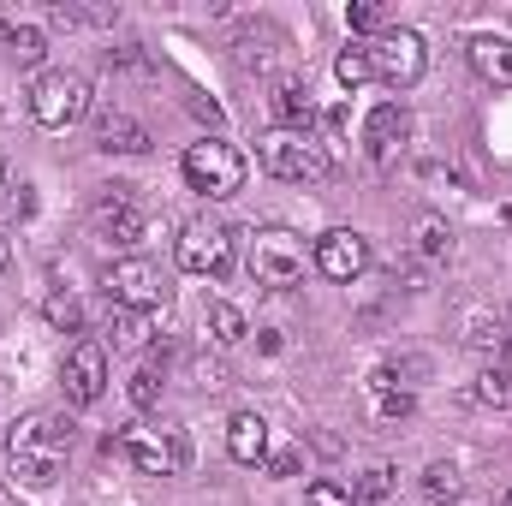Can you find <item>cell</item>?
Wrapping results in <instances>:
<instances>
[{
    "instance_id": "obj_21",
    "label": "cell",
    "mask_w": 512,
    "mask_h": 506,
    "mask_svg": "<svg viewBox=\"0 0 512 506\" xmlns=\"http://www.w3.org/2000/svg\"><path fill=\"white\" fill-rule=\"evenodd\" d=\"M417 251L429 256V262H447V256H453V233H447V221L423 215V221H417Z\"/></svg>"
},
{
    "instance_id": "obj_29",
    "label": "cell",
    "mask_w": 512,
    "mask_h": 506,
    "mask_svg": "<svg viewBox=\"0 0 512 506\" xmlns=\"http://www.w3.org/2000/svg\"><path fill=\"white\" fill-rule=\"evenodd\" d=\"M387 489H393V471H387V465H376V471H364V483L352 489V501H382Z\"/></svg>"
},
{
    "instance_id": "obj_28",
    "label": "cell",
    "mask_w": 512,
    "mask_h": 506,
    "mask_svg": "<svg viewBox=\"0 0 512 506\" xmlns=\"http://www.w3.org/2000/svg\"><path fill=\"white\" fill-rule=\"evenodd\" d=\"M477 393H483L489 405H507L512 399V376L507 370H483V376H477Z\"/></svg>"
},
{
    "instance_id": "obj_8",
    "label": "cell",
    "mask_w": 512,
    "mask_h": 506,
    "mask_svg": "<svg viewBox=\"0 0 512 506\" xmlns=\"http://www.w3.org/2000/svg\"><path fill=\"white\" fill-rule=\"evenodd\" d=\"M251 274L262 286H274V292L298 286L304 280V239L286 233V227H262L251 239Z\"/></svg>"
},
{
    "instance_id": "obj_34",
    "label": "cell",
    "mask_w": 512,
    "mask_h": 506,
    "mask_svg": "<svg viewBox=\"0 0 512 506\" xmlns=\"http://www.w3.org/2000/svg\"><path fill=\"white\" fill-rule=\"evenodd\" d=\"M0 179H6V161H0Z\"/></svg>"
},
{
    "instance_id": "obj_27",
    "label": "cell",
    "mask_w": 512,
    "mask_h": 506,
    "mask_svg": "<svg viewBox=\"0 0 512 506\" xmlns=\"http://www.w3.org/2000/svg\"><path fill=\"white\" fill-rule=\"evenodd\" d=\"M155 399H161V376H155L149 364H143V370H131V405H137V411H149Z\"/></svg>"
},
{
    "instance_id": "obj_16",
    "label": "cell",
    "mask_w": 512,
    "mask_h": 506,
    "mask_svg": "<svg viewBox=\"0 0 512 506\" xmlns=\"http://www.w3.org/2000/svg\"><path fill=\"white\" fill-rule=\"evenodd\" d=\"M471 72L489 78V84H501V90H512V42L507 36H477L471 42Z\"/></svg>"
},
{
    "instance_id": "obj_1",
    "label": "cell",
    "mask_w": 512,
    "mask_h": 506,
    "mask_svg": "<svg viewBox=\"0 0 512 506\" xmlns=\"http://www.w3.org/2000/svg\"><path fill=\"white\" fill-rule=\"evenodd\" d=\"M66 453H72V423H66L60 411H24V417L6 429V459H12V471H18L30 489H48V483L60 477Z\"/></svg>"
},
{
    "instance_id": "obj_22",
    "label": "cell",
    "mask_w": 512,
    "mask_h": 506,
    "mask_svg": "<svg viewBox=\"0 0 512 506\" xmlns=\"http://www.w3.org/2000/svg\"><path fill=\"white\" fill-rule=\"evenodd\" d=\"M209 334H215L221 346H239V340H245V310H239V304H209Z\"/></svg>"
},
{
    "instance_id": "obj_26",
    "label": "cell",
    "mask_w": 512,
    "mask_h": 506,
    "mask_svg": "<svg viewBox=\"0 0 512 506\" xmlns=\"http://www.w3.org/2000/svg\"><path fill=\"white\" fill-rule=\"evenodd\" d=\"M346 24H352L358 36H382V30H387V12L376 6V0H364V6H352V12H346Z\"/></svg>"
},
{
    "instance_id": "obj_30",
    "label": "cell",
    "mask_w": 512,
    "mask_h": 506,
    "mask_svg": "<svg viewBox=\"0 0 512 506\" xmlns=\"http://www.w3.org/2000/svg\"><path fill=\"white\" fill-rule=\"evenodd\" d=\"M114 340H120V346H143V340H149L137 310H114Z\"/></svg>"
},
{
    "instance_id": "obj_11",
    "label": "cell",
    "mask_w": 512,
    "mask_h": 506,
    "mask_svg": "<svg viewBox=\"0 0 512 506\" xmlns=\"http://www.w3.org/2000/svg\"><path fill=\"white\" fill-rule=\"evenodd\" d=\"M96 233H102L108 245H137V239L149 233V215L137 209L131 185H108V191L96 197Z\"/></svg>"
},
{
    "instance_id": "obj_14",
    "label": "cell",
    "mask_w": 512,
    "mask_h": 506,
    "mask_svg": "<svg viewBox=\"0 0 512 506\" xmlns=\"http://www.w3.org/2000/svg\"><path fill=\"white\" fill-rule=\"evenodd\" d=\"M227 453H233L239 465H268V423H262L256 411H239V417L227 423Z\"/></svg>"
},
{
    "instance_id": "obj_3",
    "label": "cell",
    "mask_w": 512,
    "mask_h": 506,
    "mask_svg": "<svg viewBox=\"0 0 512 506\" xmlns=\"http://www.w3.org/2000/svg\"><path fill=\"white\" fill-rule=\"evenodd\" d=\"M90 114V78L78 72H42L30 84V120L42 131H66Z\"/></svg>"
},
{
    "instance_id": "obj_10",
    "label": "cell",
    "mask_w": 512,
    "mask_h": 506,
    "mask_svg": "<svg viewBox=\"0 0 512 506\" xmlns=\"http://www.w3.org/2000/svg\"><path fill=\"white\" fill-rule=\"evenodd\" d=\"M60 387H66L72 405H96L102 387H108V352H102L96 340H78V346L66 352V364H60Z\"/></svg>"
},
{
    "instance_id": "obj_20",
    "label": "cell",
    "mask_w": 512,
    "mask_h": 506,
    "mask_svg": "<svg viewBox=\"0 0 512 506\" xmlns=\"http://www.w3.org/2000/svg\"><path fill=\"white\" fill-rule=\"evenodd\" d=\"M42 316H48V328H60V334H78V328H84V304H78L72 292H48V298H42Z\"/></svg>"
},
{
    "instance_id": "obj_31",
    "label": "cell",
    "mask_w": 512,
    "mask_h": 506,
    "mask_svg": "<svg viewBox=\"0 0 512 506\" xmlns=\"http://www.w3.org/2000/svg\"><path fill=\"white\" fill-rule=\"evenodd\" d=\"M471 346H477V352H501V346H507V334H501V328H489V322H477V328H471Z\"/></svg>"
},
{
    "instance_id": "obj_25",
    "label": "cell",
    "mask_w": 512,
    "mask_h": 506,
    "mask_svg": "<svg viewBox=\"0 0 512 506\" xmlns=\"http://www.w3.org/2000/svg\"><path fill=\"white\" fill-rule=\"evenodd\" d=\"M304 506H358V501H352V489H346V483H334V477H316V483L304 489Z\"/></svg>"
},
{
    "instance_id": "obj_12",
    "label": "cell",
    "mask_w": 512,
    "mask_h": 506,
    "mask_svg": "<svg viewBox=\"0 0 512 506\" xmlns=\"http://www.w3.org/2000/svg\"><path fill=\"white\" fill-rule=\"evenodd\" d=\"M310 262H316L328 280H340V286H346V280H358V274L370 268V239H364V233H352V227H334V233H322V239H316V256H310Z\"/></svg>"
},
{
    "instance_id": "obj_7",
    "label": "cell",
    "mask_w": 512,
    "mask_h": 506,
    "mask_svg": "<svg viewBox=\"0 0 512 506\" xmlns=\"http://www.w3.org/2000/svg\"><path fill=\"white\" fill-rule=\"evenodd\" d=\"M370 72L382 78L387 90H411L423 72H429V48L417 30H382L370 42Z\"/></svg>"
},
{
    "instance_id": "obj_19",
    "label": "cell",
    "mask_w": 512,
    "mask_h": 506,
    "mask_svg": "<svg viewBox=\"0 0 512 506\" xmlns=\"http://www.w3.org/2000/svg\"><path fill=\"white\" fill-rule=\"evenodd\" d=\"M0 36H6V48H12V60H18V66H36V60L48 54L36 24H0Z\"/></svg>"
},
{
    "instance_id": "obj_35",
    "label": "cell",
    "mask_w": 512,
    "mask_h": 506,
    "mask_svg": "<svg viewBox=\"0 0 512 506\" xmlns=\"http://www.w3.org/2000/svg\"><path fill=\"white\" fill-rule=\"evenodd\" d=\"M507 506H512V495H507Z\"/></svg>"
},
{
    "instance_id": "obj_23",
    "label": "cell",
    "mask_w": 512,
    "mask_h": 506,
    "mask_svg": "<svg viewBox=\"0 0 512 506\" xmlns=\"http://www.w3.org/2000/svg\"><path fill=\"white\" fill-rule=\"evenodd\" d=\"M334 78H340L346 90L370 84V78H376V72H370V48H340V60H334Z\"/></svg>"
},
{
    "instance_id": "obj_6",
    "label": "cell",
    "mask_w": 512,
    "mask_h": 506,
    "mask_svg": "<svg viewBox=\"0 0 512 506\" xmlns=\"http://www.w3.org/2000/svg\"><path fill=\"white\" fill-rule=\"evenodd\" d=\"M120 453L143 477H179L191 465V435L185 429H126L120 435Z\"/></svg>"
},
{
    "instance_id": "obj_32",
    "label": "cell",
    "mask_w": 512,
    "mask_h": 506,
    "mask_svg": "<svg viewBox=\"0 0 512 506\" xmlns=\"http://www.w3.org/2000/svg\"><path fill=\"white\" fill-rule=\"evenodd\" d=\"M268 471H274V477H292V471H298V453H280V459H268Z\"/></svg>"
},
{
    "instance_id": "obj_17",
    "label": "cell",
    "mask_w": 512,
    "mask_h": 506,
    "mask_svg": "<svg viewBox=\"0 0 512 506\" xmlns=\"http://www.w3.org/2000/svg\"><path fill=\"white\" fill-rule=\"evenodd\" d=\"M274 120H280V131H310L316 126V102H310V90L304 84H274Z\"/></svg>"
},
{
    "instance_id": "obj_15",
    "label": "cell",
    "mask_w": 512,
    "mask_h": 506,
    "mask_svg": "<svg viewBox=\"0 0 512 506\" xmlns=\"http://www.w3.org/2000/svg\"><path fill=\"white\" fill-rule=\"evenodd\" d=\"M364 393H370V411H376L382 423H399V417H411V411H417V399L393 381V370H370Z\"/></svg>"
},
{
    "instance_id": "obj_18",
    "label": "cell",
    "mask_w": 512,
    "mask_h": 506,
    "mask_svg": "<svg viewBox=\"0 0 512 506\" xmlns=\"http://www.w3.org/2000/svg\"><path fill=\"white\" fill-rule=\"evenodd\" d=\"M96 149H108V155H143L149 149V131L137 126V120H126V114H108L102 131H96Z\"/></svg>"
},
{
    "instance_id": "obj_33",
    "label": "cell",
    "mask_w": 512,
    "mask_h": 506,
    "mask_svg": "<svg viewBox=\"0 0 512 506\" xmlns=\"http://www.w3.org/2000/svg\"><path fill=\"white\" fill-rule=\"evenodd\" d=\"M0 274H6V239H0Z\"/></svg>"
},
{
    "instance_id": "obj_13",
    "label": "cell",
    "mask_w": 512,
    "mask_h": 506,
    "mask_svg": "<svg viewBox=\"0 0 512 506\" xmlns=\"http://www.w3.org/2000/svg\"><path fill=\"white\" fill-rule=\"evenodd\" d=\"M405 137H411V114H405L399 102H387V108H376V114L364 120V149H370V161H376V167L399 161Z\"/></svg>"
},
{
    "instance_id": "obj_5",
    "label": "cell",
    "mask_w": 512,
    "mask_h": 506,
    "mask_svg": "<svg viewBox=\"0 0 512 506\" xmlns=\"http://www.w3.org/2000/svg\"><path fill=\"white\" fill-rule=\"evenodd\" d=\"M173 256L197 280H227V268H233V233L215 227V221H185L179 239H173Z\"/></svg>"
},
{
    "instance_id": "obj_2",
    "label": "cell",
    "mask_w": 512,
    "mask_h": 506,
    "mask_svg": "<svg viewBox=\"0 0 512 506\" xmlns=\"http://www.w3.org/2000/svg\"><path fill=\"white\" fill-rule=\"evenodd\" d=\"M179 173H185V185L203 191V197H239V191H245V155H239L227 137L191 143V149L179 155Z\"/></svg>"
},
{
    "instance_id": "obj_4",
    "label": "cell",
    "mask_w": 512,
    "mask_h": 506,
    "mask_svg": "<svg viewBox=\"0 0 512 506\" xmlns=\"http://www.w3.org/2000/svg\"><path fill=\"white\" fill-rule=\"evenodd\" d=\"M256 149H262V167H268L274 179H298V185H304V179H328V167H334L328 149H322L310 131H280L274 126Z\"/></svg>"
},
{
    "instance_id": "obj_9",
    "label": "cell",
    "mask_w": 512,
    "mask_h": 506,
    "mask_svg": "<svg viewBox=\"0 0 512 506\" xmlns=\"http://www.w3.org/2000/svg\"><path fill=\"white\" fill-rule=\"evenodd\" d=\"M102 292H108V304L114 310H155L161 304V268L155 262H143V256H126V262H108V274H102Z\"/></svg>"
},
{
    "instance_id": "obj_24",
    "label": "cell",
    "mask_w": 512,
    "mask_h": 506,
    "mask_svg": "<svg viewBox=\"0 0 512 506\" xmlns=\"http://www.w3.org/2000/svg\"><path fill=\"white\" fill-rule=\"evenodd\" d=\"M423 495H429L435 506L459 501V495H465V483H459V471H453V465H429V471H423Z\"/></svg>"
}]
</instances>
